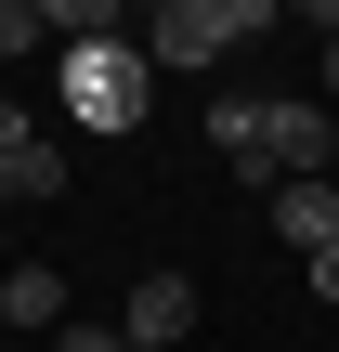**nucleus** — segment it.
I'll list each match as a JSON object with an SVG mask.
<instances>
[{
    "mask_svg": "<svg viewBox=\"0 0 339 352\" xmlns=\"http://www.w3.org/2000/svg\"><path fill=\"white\" fill-rule=\"evenodd\" d=\"M209 144L248 170V183H327V144H339V118L327 104H300V91H222L209 104Z\"/></svg>",
    "mask_w": 339,
    "mask_h": 352,
    "instance_id": "1",
    "label": "nucleus"
},
{
    "mask_svg": "<svg viewBox=\"0 0 339 352\" xmlns=\"http://www.w3.org/2000/svg\"><path fill=\"white\" fill-rule=\"evenodd\" d=\"M144 104H157L144 39H78V52H65V118H78V131H144Z\"/></svg>",
    "mask_w": 339,
    "mask_h": 352,
    "instance_id": "2",
    "label": "nucleus"
},
{
    "mask_svg": "<svg viewBox=\"0 0 339 352\" xmlns=\"http://www.w3.org/2000/svg\"><path fill=\"white\" fill-rule=\"evenodd\" d=\"M274 26V0H157L131 39H144V65H222L235 39H261Z\"/></svg>",
    "mask_w": 339,
    "mask_h": 352,
    "instance_id": "3",
    "label": "nucleus"
},
{
    "mask_svg": "<svg viewBox=\"0 0 339 352\" xmlns=\"http://www.w3.org/2000/svg\"><path fill=\"white\" fill-rule=\"evenodd\" d=\"M118 340H131V352H183V340H196V274H131Z\"/></svg>",
    "mask_w": 339,
    "mask_h": 352,
    "instance_id": "4",
    "label": "nucleus"
},
{
    "mask_svg": "<svg viewBox=\"0 0 339 352\" xmlns=\"http://www.w3.org/2000/svg\"><path fill=\"white\" fill-rule=\"evenodd\" d=\"M274 235H287L300 261H327L339 248V183H287V196H274Z\"/></svg>",
    "mask_w": 339,
    "mask_h": 352,
    "instance_id": "5",
    "label": "nucleus"
},
{
    "mask_svg": "<svg viewBox=\"0 0 339 352\" xmlns=\"http://www.w3.org/2000/svg\"><path fill=\"white\" fill-rule=\"evenodd\" d=\"M0 314H13V327H39V340H65V274H52V261H13Z\"/></svg>",
    "mask_w": 339,
    "mask_h": 352,
    "instance_id": "6",
    "label": "nucleus"
},
{
    "mask_svg": "<svg viewBox=\"0 0 339 352\" xmlns=\"http://www.w3.org/2000/svg\"><path fill=\"white\" fill-rule=\"evenodd\" d=\"M26 196H65V144H39V118H26V144H13V209Z\"/></svg>",
    "mask_w": 339,
    "mask_h": 352,
    "instance_id": "7",
    "label": "nucleus"
},
{
    "mask_svg": "<svg viewBox=\"0 0 339 352\" xmlns=\"http://www.w3.org/2000/svg\"><path fill=\"white\" fill-rule=\"evenodd\" d=\"M39 39H52V13L39 0H0V52H39Z\"/></svg>",
    "mask_w": 339,
    "mask_h": 352,
    "instance_id": "8",
    "label": "nucleus"
},
{
    "mask_svg": "<svg viewBox=\"0 0 339 352\" xmlns=\"http://www.w3.org/2000/svg\"><path fill=\"white\" fill-rule=\"evenodd\" d=\"M52 352H131V340H118V327H91V314H65V340H52Z\"/></svg>",
    "mask_w": 339,
    "mask_h": 352,
    "instance_id": "9",
    "label": "nucleus"
},
{
    "mask_svg": "<svg viewBox=\"0 0 339 352\" xmlns=\"http://www.w3.org/2000/svg\"><path fill=\"white\" fill-rule=\"evenodd\" d=\"M13 144H26V118L0 104V209H13Z\"/></svg>",
    "mask_w": 339,
    "mask_h": 352,
    "instance_id": "10",
    "label": "nucleus"
},
{
    "mask_svg": "<svg viewBox=\"0 0 339 352\" xmlns=\"http://www.w3.org/2000/svg\"><path fill=\"white\" fill-rule=\"evenodd\" d=\"M314 300H327V314H339V248H327V261H314Z\"/></svg>",
    "mask_w": 339,
    "mask_h": 352,
    "instance_id": "11",
    "label": "nucleus"
},
{
    "mask_svg": "<svg viewBox=\"0 0 339 352\" xmlns=\"http://www.w3.org/2000/svg\"><path fill=\"white\" fill-rule=\"evenodd\" d=\"M314 26H327V91H339V0H327V13H314Z\"/></svg>",
    "mask_w": 339,
    "mask_h": 352,
    "instance_id": "12",
    "label": "nucleus"
}]
</instances>
